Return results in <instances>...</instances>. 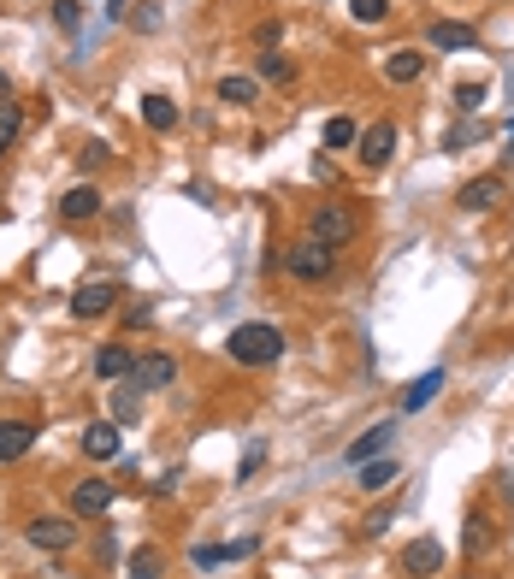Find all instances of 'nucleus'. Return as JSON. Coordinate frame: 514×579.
I'll return each instance as SVG.
<instances>
[{"instance_id":"11","label":"nucleus","mask_w":514,"mask_h":579,"mask_svg":"<svg viewBox=\"0 0 514 579\" xmlns=\"http://www.w3.org/2000/svg\"><path fill=\"white\" fill-rule=\"evenodd\" d=\"M390 438H396V420H379V426H367V432H361V438L349 444V455H343V461H349V467H361V461L385 455V450H390Z\"/></svg>"},{"instance_id":"26","label":"nucleus","mask_w":514,"mask_h":579,"mask_svg":"<svg viewBox=\"0 0 514 579\" xmlns=\"http://www.w3.org/2000/svg\"><path fill=\"white\" fill-rule=\"evenodd\" d=\"M349 18H355V24H385L390 0H349Z\"/></svg>"},{"instance_id":"30","label":"nucleus","mask_w":514,"mask_h":579,"mask_svg":"<svg viewBox=\"0 0 514 579\" xmlns=\"http://www.w3.org/2000/svg\"><path fill=\"white\" fill-rule=\"evenodd\" d=\"M260 77H266V83H284V77H290V60H284V54H260Z\"/></svg>"},{"instance_id":"20","label":"nucleus","mask_w":514,"mask_h":579,"mask_svg":"<svg viewBox=\"0 0 514 579\" xmlns=\"http://www.w3.org/2000/svg\"><path fill=\"white\" fill-rule=\"evenodd\" d=\"M142 125H148V130H172V125H178V107H172L166 95H142Z\"/></svg>"},{"instance_id":"6","label":"nucleus","mask_w":514,"mask_h":579,"mask_svg":"<svg viewBox=\"0 0 514 579\" xmlns=\"http://www.w3.org/2000/svg\"><path fill=\"white\" fill-rule=\"evenodd\" d=\"M24 538H30L36 550H71V544H77V526L65 515H36L24 526Z\"/></svg>"},{"instance_id":"36","label":"nucleus","mask_w":514,"mask_h":579,"mask_svg":"<svg viewBox=\"0 0 514 579\" xmlns=\"http://www.w3.org/2000/svg\"><path fill=\"white\" fill-rule=\"evenodd\" d=\"M0 101H6V71H0Z\"/></svg>"},{"instance_id":"9","label":"nucleus","mask_w":514,"mask_h":579,"mask_svg":"<svg viewBox=\"0 0 514 579\" xmlns=\"http://www.w3.org/2000/svg\"><path fill=\"white\" fill-rule=\"evenodd\" d=\"M172 379H178V361L160 355V349H154V355H136V367H130V385L136 390H166Z\"/></svg>"},{"instance_id":"25","label":"nucleus","mask_w":514,"mask_h":579,"mask_svg":"<svg viewBox=\"0 0 514 579\" xmlns=\"http://www.w3.org/2000/svg\"><path fill=\"white\" fill-rule=\"evenodd\" d=\"M136 414H142V390L119 385V390H113V420H136Z\"/></svg>"},{"instance_id":"1","label":"nucleus","mask_w":514,"mask_h":579,"mask_svg":"<svg viewBox=\"0 0 514 579\" xmlns=\"http://www.w3.org/2000/svg\"><path fill=\"white\" fill-rule=\"evenodd\" d=\"M231 361L237 367H272V361H284V331L278 325H266V320H249V325H237L231 331Z\"/></svg>"},{"instance_id":"27","label":"nucleus","mask_w":514,"mask_h":579,"mask_svg":"<svg viewBox=\"0 0 514 579\" xmlns=\"http://www.w3.org/2000/svg\"><path fill=\"white\" fill-rule=\"evenodd\" d=\"M355 136H361V130L349 125V119H331V125H325V148H349Z\"/></svg>"},{"instance_id":"37","label":"nucleus","mask_w":514,"mask_h":579,"mask_svg":"<svg viewBox=\"0 0 514 579\" xmlns=\"http://www.w3.org/2000/svg\"><path fill=\"white\" fill-rule=\"evenodd\" d=\"M509 154H514V125H509Z\"/></svg>"},{"instance_id":"32","label":"nucleus","mask_w":514,"mask_h":579,"mask_svg":"<svg viewBox=\"0 0 514 579\" xmlns=\"http://www.w3.org/2000/svg\"><path fill=\"white\" fill-rule=\"evenodd\" d=\"M130 24H136V30H160V12H154V6H136Z\"/></svg>"},{"instance_id":"19","label":"nucleus","mask_w":514,"mask_h":579,"mask_svg":"<svg viewBox=\"0 0 514 579\" xmlns=\"http://www.w3.org/2000/svg\"><path fill=\"white\" fill-rule=\"evenodd\" d=\"M390 479H396V461H390V455H373V461L355 467V485H361V491H385Z\"/></svg>"},{"instance_id":"14","label":"nucleus","mask_w":514,"mask_h":579,"mask_svg":"<svg viewBox=\"0 0 514 579\" xmlns=\"http://www.w3.org/2000/svg\"><path fill=\"white\" fill-rule=\"evenodd\" d=\"M83 455H89V461H113V455H119V426H113V420H95V426L83 432Z\"/></svg>"},{"instance_id":"10","label":"nucleus","mask_w":514,"mask_h":579,"mask_svg":"<svg viewBox=\"0 0 514 579\" xmlns=\"http://www.w3.org/2000/svg\"><path fill=\"white\" fill-rule=\"evenodd\" d=\"M438 568H444V544H438V538H414V544L402 550V574L426 579V574H438Z\"/></svg>"},{"instance_id":"7","label":"nucleus","mask_w":514,"mask_h":579,"mask_svg":"<svg viewBox=\"0 0 514 579\" xmlns=\"http://www.w3.org/2000/svg\"><path fill=\"white\" fill-rule=\"evenodd\" d=\"M426 48H438V54H473V48H479V30L438 18V24H426Z\"/></svg>"},{"instance_id":"2","label":"nucleus","mask_w":514,"mask_h":579,"mask_svg":"<svg viewBox=\"0 0 514 579\" xmlns=\"http://www.w3.org/2000/svg\"><path fill=\"white\" fill-rule=\"evenodd\" d=\"M308 237H314V243H325V249L337 255V249H349V243L361 237V219H355L343 201H320V207L308 213Z\"/></svg>"},{"instance_id":"5","label":"nucleus","mask_w":514,"mask_h":579,"mask_svg":"<svg viewBox=\"0 0 514 579\" xmlns=\"http://www.w3.org/2000/svg\"><path fill=\"white\" fill-rule=\"evenodd\" d=\"M113 302H119V284H113V278H89V284L71 290V320H95V314H107Z\"/></svg>"},{"instance_id":"23","label":"nucleus","mask_w":514,"mask_h":579,"mask_svg":"<svg viewBox=\"0 0 514 579\" xmlns=\"http://www.w3.org/2000/svg\"><path fill=\"white\" fill-rule=\"evenodd\" d=\"M18 130H24V113H18L12 101H0V154L18 148Z\"/></svg>"},{"instance_id":"18","label":"nucleus","mask_w":514,"mask_h":579,"mask_svg":"<svg viewBox=\"0 0 514 579\" xmlns=\"http://www.w3.org/2000/svg\"><path fill=\"white\" fill-rule=\"evenodd\" d=\"M130 367H136V355H130L125 343H107L95 355V379H130Z\"/></svg>"},{"instance_id":"21","label":"nucleus","mask_w":514,"mask_h":579,"mask_svg":"<svg viewBox=\"0 0 514 579\" xmlns=\"http://www.w3.org/2000/svg\"><path fill=\"white\" fill-rule=\"evenodd\" d=\"M219 101H231V107H255L260 83H255V77H225V83H219Z\"/></svg>"},{"instance_id":"35","label":"nucleus","mask_w":514,"mask_h":579,"mask_svg":"<svg viewBox=\"0 0 514 579\" xmlns=\"http://www.w3.org/2000/svg\"><path fill=\"white\" fill-rule=\"evenodd\" d=\"M503 491H509V497H514V473H509V479H503Z\"/></svg>"},{"instance_id":"28","label":"nucleus","mask_w":514,"mask_h":579,"mask_svg":"<svg viewBox=\"0 0 514 579\" xmlns=\"http://www.w3.org/2000/svg\"><path fill=\"white\" fill-rule=\"evenodd\" d=\"M54 24H60V30H77V24H83V0H54Z\"/></svg>"},{"instance_id":"4","label":"nucleus","mask_w":514,"mask_h":579,"mask_svg":"<svg viewBox=\"0 0 514 579\" xmlns=\"http://www.w3.org/2000/svg\"><path fill=\"white\" fill-rule=\"evenodd\" d=\"M355 154H361V166H367V172L390 166V160H396V125H390V119L367 125L361 136H355Z\"/></svg>"},{"instance_id":"3","label":"nucleus","mask_w":514,"mask_h":579,"mask_svg":"<svg viewBox=\"0 0 514 579\" xmlns=\"http://www.w3.org/2000/svg\"><path fill=\"white\" fill-rule=\"evenodd\" d=\"M331 266H337V255H331L325 243H314V237H302V243H290V249H284V272H290V278H302V284H325V278H331Z\"/></svg>"},{"instance_id":"38","label":"nucleus","mask_w":514,"mask_h":579,"mask_svg":"<svg viewBox=\"0 0 514 579\" xmlns=\"http://www.w3.org/2000/svg\"><path fill=\"white\" fill-rule=\"evenodd\" d=\"M60 579H71V574H60Z\"/></svg>"},{"instance_id":"13","label":"nucleus","mask_w":514,"mask_h":579,"mask_svg":"<svg viewBox=\"0 0 514 579\" xmlns=\"http://www.w3.org/2000/svg\"><path fill=\"white\" fill-rule=\"evenodd\" d=\"M444 385H450V373H444V367H432L426 379H414V385L402 390V414H420L426 402H438V396H444Z\"/></svg>"},{"instance_id":"33","label":"nucleus","mask_w":514,"mask_h":579,"mask_svg":"<svg viewBox=\"0 0 514 579\" xmlns=\"http://www.w3.org/2000/svg\"><path fill=\"white\" fill-rule=\"evenodd\" d=\"M385 526H390V515H385V509H379V515H367V520H361V532H367V538H379Z\"/></svg>"},{"instance_id":"8","label":"nucleus","mask_w":514,"mask_h":579,"mask_svg":"<svg viewBox=\"0 0 514 579\" xmlns=\"http://www.w3.org/2000/svg\"><path fill=\"white\" fill-rule=\"evenodd\" d=\"M107 509H113V479H83L71 491V515L77 520H101Z\"/></svg>"},{"instance_id":"15","label":"nucleus","mask_w":514,"mask_h":579,"mask_svg":"<svg viewBox=\"0 0 514 579\" xmlns=\"http://www.w3.org/2000/svg\"><path fill=\"white\" fill-rule=\"evenodd\" d=\"M503 201V178H473V184H461V207L467 213H491Z\"/></svg>"},{"instance_id":"34","label":"nucleus","mask_w":514,"mask_h":579,"mask_svg":"<svg viewBox=\"0 0 514 579\" xmlns=\"http://www.w3.org/2000/svg\"><path fill=\"white\" fill-rule=\"evenodd\" d=\"M260 455H266V450H260V444H255V450H249V455H243V467H237V479H249V473H255V467H260Z\"/></svg>"},{"instance_id":"17","label":"nucleus","mask_w":514,"mask_h":579,"mask_svg":"<svg viewBox=\"0 0 514 579\" xmlns=\"http://www.w3.org/2000/svg\"><path fill=\"white\" fill-rule=\"evenodd\" d=\"M30 444H36V426H30V420H0V461H18Z\"/></svg>"},{"instance_id":"22","label":"nucleus","mask_w":514,"mask_h":579,"mask_svg":"<svg viewBox=\"0 0 514 579\" xmlns=\"http://www.w3.org/2000/svg\"><path fill=\"white\" fill-rule=\"evenodd\" d=\"M160 574H166V556H160V550H136L125 562V579H160Z\"/></svg>"},{"instance_id":"16","label":"nucleus","mask_w":514,"mask_h":579,"mask_svg":"<svg viewBox=\"0 0 514 579\" xmlns=\"http://www.w3.org/2000/svg\"><path fill=\"white\" fill-rule=\"evenodd\" d=\"M385 77L390 83H420V77H426V54H420V48H396L385 60Z\"/></svg>"},{"instance_id":"12","label":"nucleus","mask_w":514,"mask_h":579,"mask_svg":"<svg viewBox=\"0 0 514 579\" xmlns=\"http://www.w3.org/2000/svg\"><path fill=\"white\" fill-rule=\"evenodd\" d=\"M101 213V190L95 184H71V190L60 195V219H71V225H83V219H95Z\"/></svg>"},{"instance_id":"31","label":"nucleus","mask_w":514,"mask_h":579,"mask_svg":"<svg viewBox=\"0 0 514 579\" xmlns=\"http://www.w3.org/2000/svg\"><path fill=\"white\" fill-rule=\"evenodd\" d=\"M225 562V544H195V568H219Z\"/></svg>"},{"instance_id":"29","label":"nucleus","mask_w":514,"mask_h":579,"mask_svg":"<svg viewBox=\"0 0 514 579\" xmlns=\"http://www.w3.org/2000/svg\"><path fill=\"white\" fill-rule=\"evenodd\" d=\"M455 107H461V113H479V107H485V83H461V89H455Z\"/></svg>"},{"instance_id":"24","label":"nucleus","mask_w":514,"mask_h":579,"mask_svg":"<svg viewBox=\"0 0 514 579\" xmlns=\"http://www.w3.org/2000/svg\"><path fill=\"white\" fill-rule=\"evenodd\" d=\"M461 544H467V556H485V550H491V520L473 515L467 520V532H461Z\"/></svg>"}]
</instances>
